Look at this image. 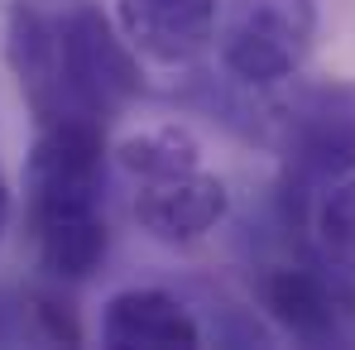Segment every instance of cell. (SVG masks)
<instances>
[{
  "instance_id": "6da1fadb",
  "label": "cell",
  "mask_w": 355,
  "mask_h": 350,
  "mask_svg": "<svg viewBox=\"0 0 355 350\" xmlns=\"http://www.w3.org/2000/svg\"><path fill=\"white\" fill-rule=\"evenodd\" d=\"M106 120L49 116L39 120L29 164H24V207L39 269L58 283H82L106 259Z\"/></svg>"
},
{
  "instance_id": "7a4b0ae2",
  "label": "cell",
  "mask_w": 355,
  "mask_h": 350,
  "mask_svg": "<svg viewBox=\"0 0 355 350\" xmlns=\"http://www.w3.org/2000/svg\"><path fill=\"white\" fill-rule=\"evenodd\" d=\"M264 144L284 164V192L297 202L327 192L331 182L355 173V82L327 77L293 87V96H279L269 87L264 101Z\"/></svg>"
},
{
  "instance_id": "3957f363",
  "label": "cell",
  "mask_w": 355,
  "mask_h": 350,
  "mask_svg": "<svg viewBox=\"0 0 355 350\" xmlns=\"http://www.w3.org/2000/svg\"><path fill=\"white\" fill-rule=\"evenodd\" d=\"M322 0H231L221 19V62L236 87H288L317 44Z\"/></svg>"
},
{
  "instance_id": "277c9868",
  "label": "cell",
  "mask_w": 355,
  "mask_h": 350,
  "mask_svg": "<svg viewBox=\"0 0 355 350\" xmlns=\"http://www.w3.org/2000/svg\"><path fill=\"white\" fill-rule=\"evenodd\" d=\"M62 34V87L67 106L82 116L111 120L139 96V53L130 39L96 10V5H72L58 19Z\"/></svg>"
},
{
  "instance_id": "5b68a950",
  "label": "cell",
  "mask_w": 355,
  "mask_h": 350,
  "mask_svg": "<svg viewBox=\"0 0 355 350\" xmlns=\"http://www.w3.org/2000/svg\"><path fill=\"white\" fill-rule=\"evenodd\" d=\"M259 302L269 322L302 346H355V288L351 274L331 269L322 254L259 269Z\"/></svg>"
},
{
  "instance_id": "8992f818",
  "label": "cell",
  "mask_w": 355,
  "mask_h": 350,
  "mask_svg": "<svg viewBox=\"0 0 355 350\" xmlns=\"http://www.w3.org/2000/svg\"><path fill=\"white\" fill-rule=\"evenodd\" d=\"M231 216V192L202 164L135 182V221L159 245H197Z\"/></svg>"
},
{
  "instance_id": "52a82bcc",
  "label": "cell",
  "mask_w": 355,
  "mask_h": 350,
  "mask_svg": "<svg viewBox=\"0 0 355 350\" xmlns=\"http://www.w3.org/2000/svg\"><path fill=\"white\" fill-rule=\"evenodd\" d=\"M221 0H116V24L139 58L192 67L216 44Z\"/></svg>"
},
{
  "instance_id": "ba28073f",
  "label": "cell",
  "mask_w": 355,
  "mask_h": 350,
  "mask_svg": "<svg viewBox=\"0 0 355 350\" xmlns=\"http://www.w3.org/2000/svg\"><path fill=\"white\" fill-rule=\"evenodd\" d=\"M5 62H10L24 101L34 106L39 120L72 116L67 87H62V34H58L53 15H44V10H34V5L19 0L10 10V29H5Z\"/></svg>"
},
{
  "instance_id": "9c48e42d",
  "label": "cell",
  "mask_w": 355,
  "mask_h": 350,
  "mask_svg": "<svg viewBox=\"0 0 355 350\" xmlns=\"http://www.w3.org/2000/svg\"><path fill=\"white\" fill-rule=\"evenodd\" d=\"M101 346L111 350H187L202 346V322L164 288H125L101 307Z\"/></svg>"
},
{
  "instance_id": "30bf717a",
  "label": "cell",
  "mask_w": 355,
  "mask_h": 350,
  "mask_svg": "<svg viewBox=\"0 0 355 350\" xmlns=\"http://www.w3.org/2000/svg\"><path fill=\"white\" fill-rule=\"evenodd\" d=\"M116 164L125 177H159V173H173V168H192L202 164V149L197 139L182 130V125H149L130 139L116 144Z\"/></svg>"
},
{
  "instance_id": "8fae6325",
  "label": "cell",
  "mask_w": 355,
  "mask_h": 350,
  "mask_svg": "<svg viewBox=\"0 0 355 350\" xmlns=\"http://www.w3.org/2000/svg\"><path fill=\"white\" fill-rule=\"evenodd\" d=\"M312 240L317 254L355 279V173L331 182L312 207Z\"/></svg>"
},
{
  "instance_id": "7c38bea8",
  "label": "cell",
  "mask_w": 355,
  "mask_h": 350,
  "mask_svg": "<svg viewBox=\"0 0 355 350\" xmlns=\"http://www.w3.org/2000/svg\"><path fill=\"white\" fill-rule=\"evenodd\" d=\"M62 307H67V302L49 297V292H39V297H34V317L44 322V336H49V341H67V346H77V341H82V331H77L72 312H62Z\"/></svg>"
},
{
  "instance_id": "4fadbf2b",
  "label": "cell",
  "mask_w": 355,
  "mask_h": 350,
  "mask_svg": "<svg viewBox=\"0 0 355 350\" xmlns=\"http://www.w3.org/2000/svg\"><path fill=\"white\" fill-rule=\"evenodd\" d=\"M10 211H15V202H10V182H5V173H0V235H5V226H10Z\"/></svg>"
}]
</instances>
